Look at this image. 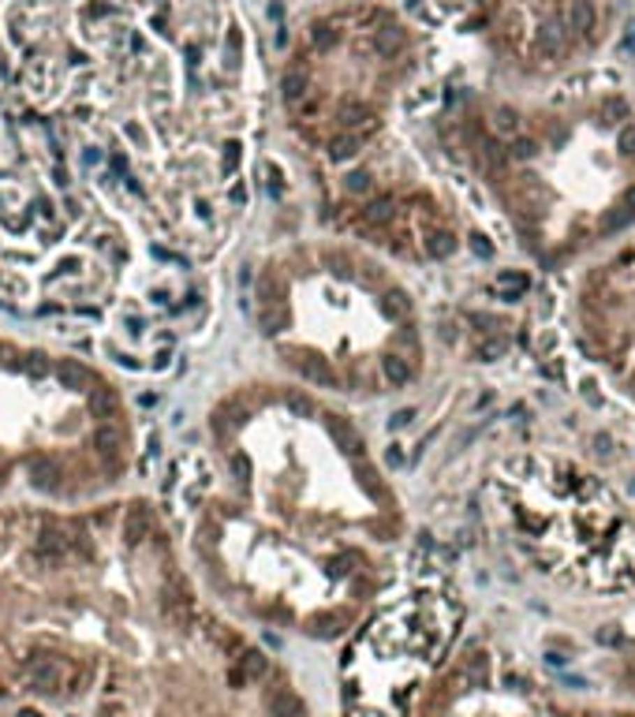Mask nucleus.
<instances>
[{"label":"nucleus","mask_w":635,"mask_h":717,"mask_svg":"<svg viewBox=\"0 0 635 717\" xmlns=\"http://www.w3.org/2000/svg\"><path fill=\"white\" fill-rule=\"evenodd\" d=\"M355 150H359V135H355V131H344V135H337V138L329 143V161H337V165H340V161H351Z\"/></svg>","instance_id":"nucleus-13"},{"label":"nucleus","mask_w":635,"mask_h":717,"mask_svg":"<svg viewBox=\"0 0 635 717\" xmlns=\"http://www.w3.org/2000/svg\"><path fill=\"white\" fill-rule=\"evenodd\" d=\"M497 127H501V131H516V113H512V108H501V113H497Z\"/></svg>","instance_id":"nucleus-35"},{"label":"nucleus","mask_w":635,"mask_h":717,"mask_svg":"<svg viewBox=\"0 0 635 717\" xmlns=\"http://www.w3.org/2000/svg\"><path fill=\"white\" fill-rule=\"evenodd\" d=\"M295 374L303 377V382H310V385H333V382H337V377H333V366L321 355H314V352H307V355L295 358Z\"/></svg>","instance_id":"nucleus-2"},{"label":"nucleus","mask_w":635,"mask_h":717,"mask_svg":"<svg viewBox=\"0 0 635 717\" xmlns=\"http://www.w3.org/2000/svg\"><path fill=\"white\" fill-rule=\"evenodd\" d=\"M501 355H504V340H497V336L486 340V344H479V358H482V363H493V358H501Z\"/></svg>","instance_id":"nucleus-29"},{"label":"nucleus","mask_w":635,"mask_h":717,"mask_svg":"<svg viewBox=\"0 0 635 717\" xmlns=\"http://www.w3.org/2000/svg\"><path fill=\"white\" fill-rule=\"evenodd\" d=\"M363 217H367V224H389L393 221V198H374L363 210Z\"/></svg>","instance_id":"nucleus-17"},{"label":"nucleus","mask_w":635,"mask_h":717,"mask_svg":"<svg viewBox=\"0 0 635 717\" xmlns=\"http://www.w3.org/2000/svg\"><path fill=\"white\" fill-rule=\"evenodd\" d=\"M281 90H284V101H288V105H295L299 97L307 94V79H303L299 71H288V75H284V82H281Z\"/></svg>","instance_id":"nucleus-20"},{"label":"nucleus","mask_w":635,"mask_h":717,"mask_svg":"<svg viewBox=\"0 0 635 717\" xmlns=\"http://www.w3.org/2000/svg\"><path fill=\"white\" fill-rule=\"evenodd\" d=\"M337 30H333L329 23H314V30H310V41H314V49L318 52H329L333 45H337Z\"/></svg>","instance_id":"nucleus-21"},{"label":"nucleus","mask_w":635,"mask_h":717,"mask_svg":"<svg viewBox=\"0 0 635 717\" xmlns=\"http://www.w3.org/2000/svg\"><path fill=\"white\" fill-rule=\"evenodd\" d=\"M94 449H98L101 456H116L124 449V433L116 426H98L94 430Z\"/></svg>","instance_id":"nucleus-12"},{"label":"nucleus","mask_w":635,"mask_h":717,"mask_svg":"<svg viewBox=\"0 0 635 717\" xmlns=\"http://www.w3.org/2000/svg\"><path fill=\"white\" fill-rule=\"evenodd\" d=\"M632 221H635V213L620 205V213H609L606 221H601V228H606V232H620V228H628Z\"/></svg>","instance_id":"nucleus-26"},{"label":"nucleus","mask_w":635,"mask_h":717,"mask_svg":"<svg viewBox=\"0 0 635 717\" xmlns=\"http://www.w3.org/2000/svg\"><path fill=\"white\" fill-rule=\"evenodd\" d=\"M240 49H243V38H240V30H228V41H224V57H228V64L235 68V64H240Z\"/></svg>","instance_id":"nucleus-27"},{"label":"nucleus","mask_w":635,"mask_h":717,"mask_svg":"<svg viewBox=\"0 0 635 717\" xmlns=\"http://www.w3.org/2000/svg\"><path fill=\"white\" fill-rule=\"evenodd\" d=\"M374 45H378L381 57H393V52L404 49V30L400 27H381L378 38H374Z\"/></svg>","instance_id":"nucleus-14"},{"label":"nucleus","mask_w":635,"mask_h":717,"mask_svg":"<svg viewBox=\"0 0 635 717\" xmlns=\"http://www.w3.org/2000/svg\"><path fill=\"white\" fill-rule=\"evenodd\" d=\"M538 41H542V52H557V49L564 45V38H561V27H546V30H542V38H538Z\"/></svg>","instance_id":"nucleus-28"},{"label":"nucleus","mask_w":635,"mask_h":717,"mask_svg":"<svg viewBox=\"0 0 635 717\" xmlns=\"http://www.w3.org/2000/svg\"><path fill=\"white\" fill-rule=\"evenodd\" d=\"M534 154H538V146L531 143V138H520V143L512 146V157H516V161H531Z\"/></svg>","instance_id":"nucleus-32"},{"label":"nucleus","mask_w":635,"mask_h":717,"mask_svg":"<svg viewBox=\"0 0 635 717\" xmlns=\"http://www.w3.org/2000/svg\"><path fill=\"white\" fill-rule=\"evenodd\" d=\"M265 710L273 717H303V699L292 688H273L265 695Z\"/></svg>","instance_id":"nucleus-4"},{"label":"nucleus","mask_w":635,"mask_h":717,"mask_svg":"<svg viewBox=\"0 0 635 717\" xmlns=\"http://www.w3.org/2000/svg\"><path fill=\"white\" fill-rule=\"evenodd\" d=\"M471 247H475L479 258H490V254H493V247L486 243V236H471Z\"/></svg>","instance_id":"nucleus-36"},{"label":"nucleus","mask_w":635,"mask_h":717,"mask_svg":"<svg viewBox=\"0 0 635 717\" xmlns=\"http://www.w3.org/2000/svg\"><path fill=\"white\" fill-rule=\"evenodd\" d=\"M381 370H385V377H389L393 389H404L407 382H411V366H407V358H400V355H385L381 358Z\"/></svg>","instance_id":"nucleus-11"},{"label":"nucleus","mask_w":635,"mask_h":717,"mask_svg":"<svg viewBox=\"0 0 635 717\" xmlns=\"http://www.w3.org/2000/svg\"><path fill=\"white\" fill-rule=\"evenodd\" d=\"M617 150L624 157H635V124H624L617 131Z\"/></svg>","instance_id":"nucleus-24"},{"label":"nucleus","mask_w":635,"mask_h":717,"mask_svg":"<svg viewBox=\"0 0 635 717\" xmlns=\"http://www.w3.org/2000/svg\"><path fill=\"white\" fill-rule=\"evenodd\" d=\"M168 358H172V352H157V355H154V370H165Z\"/></svg>","instance_id":"nucleus-39"},{"label":"nucleus","mask_w":635,"mask_h":717,"mask_svg":"<svg viewBox=\"0 0 635 717\" xmlns=\"http://www.w3.org/2000/svg\"><path fill=\"white\" fill-rule=\"evenodd\" d=\"M52 374H57V382L64 389H75V393H82V389H90V370L79 366L75 358H60L57 366H52Z\"/></svg>","instance_id":"nucleus-6"},{"label":"nucleus","mask_w":635,"mask_h":717,"mask_svg":"<svg viewBox=\"0 0 635 717\" xmlns=\"http://www.w3.org/2000/svg\"><path fill=\"white\" fill-rule=\"evenodd\" d=\"M240 161H243V143H235V138H228L221 150V176L224 180H232L235 176V168H240Z\"/></svg>","instance_id":"nucleus-15"},{"label":"nucleus","mask_w":635,"mask_h":717,"mask_svg":"<svg viewBox=\"0 0 635 717\" xmlns=\"http://www.w3.org/2000/svg\"><path fill=\"white\" fill-rule=\"evenodd\" d=\"M284 404H288L292 415H314V404H310V396H303V393H288Z\"/></svg>","instance_id":"nucleus-23"},{"label":"nucleus","mask_w":635,"mask_h":717,"mask_svg":"<svg viewBox=\"0 0 635 717\" xmlns=\"http://www.w3.org/2000/svg\"><path fill=\"white\" fill-rule=\"evenodd\" d=\"M359 482L367 486V493L370 497H381L385 490H381V482H378V471L374 467H367V463H359Z\"/></svg>","instance_id":"nucleus-25"},{"label":"nucleus","mask_w":635,"mask_h":717,"mask_svg":"<svg viewBox=\"0 0 635 717\" xmlns=\"http://www.w3.org/2000/svg\"><path fill=\"white\" fill-rule=\"evenodd\" d=\"M284 321H288V310H284V307H277V314L265 310V314H262V333H277V325H284Z\"/></svg>","instance_id":"nucleus-30"},{"label":"nucleus","mask_w":635,"mask_h":717,"mask_svg":"<svg viewBox=\"0 0 635 717\" xmlns=\"http://www.w3.org/2000/svg\"><path fill=\"white\" fill-rule=\"evenodd\" d=\"M232 467H235V475H240V482H243L247 475H251V463H247V460H240V456H235V463H232Z\"/></svg>","instance_id":"nucleus-38"},{"label":"nucleus","mask_w":635,"mask_h":717,"mask_svg":"<svg viewBox=\"0 0 635 717\" xmlns=\"http://www.w3.org/2000/svg\"><path fill=\"white\" fill-rule=\"evenodd\" d=\"M94 717H120V706H112V702H109V706H101V710L94 714Z\"/></svg>","instance_id":"nucleus-40"},{"label":"nucleus","mask_w":635,"mask_h":717,"mask_svg":"<svg viewBox=\"0 0 635 717\" xmlns=\"http://www.w3.org/2000/svg\"><path fill=\"white\" fill-rule=\"evenodd\" d=\"M228 198H232V205H247V198H251V191H247V183H243V180H235V183H232Z\"/></svg>","instance_id":"nucleus-34"},{"label":"nucleus","mask_w":635,"mask_h":717,"mask_svg":"<svg viewBox=\"0 0 635 717\" xmlns=\"http://www.w3.org/2000/svg\"><path fill=\"white\" fill-rule=\"evenodd\" d=\"M452 251H456V239H452L448 232H434L426 239V254L430 258H448Z\"/></svg>","instance_id":"nucleus-19"},{"label":"nucleus","mask_w":635,"mask_h":717,"mask_svg":"<svg viewBox=\"0 0 635 717\" xmlns=\"http://www.w3.org/2000/svg\"><path fill=\"white\" fill-rule=\"evenodd\" d=\"M527 288H531V280H527V273H520V269H504V273H497V296L504 303H516Z\"/></svg>","instance_id":"nucleus-9"},{"label":"nucleus","mask_w":635,"mask_h":717,"mask_svg":"<svg viewBox=\"0 0 635 717\" xmlns=\"http://www.w3.org/2000/svg\"><path fill=\"white\" fill-rule=\"evenodd\" d=\"M269 672V658L262 654V650H243V658H240V676L251 683V680H262Z\"/></svg>","instance_id":"nucleus-10"},{"label":"nucleus","mask_w":635,"mask_h":717,"mask_svg":"<svg viewBox=\"0 0 635 717\" xmlns=\"http://www.w3.org/2000/svg\"><path fill=\"white\" fill-rule=\"evenodd\" d=\"M385 463H389V467H404V452H400V444H389V452H385Z\"/></svg>","instance_id":"nucleus-37"},{"label":"nucleus","mask_w":635,"mask_h":717,"mask_svg":"<svg viewBox=\"0 0 635 717\" xmlns=\"http://www.w3.org/2000/svg\"><path fill=\"white\" fill-rule=\"evenodd\" d=\"M149 535V516H146V508L143 505H131L127 508V516H124V538H127V546H138Z\"/></svg>","instance_id":"nucleus-8"},{"label":"nucleus","mask_w":635,"mask_h":717,"mask_svg":"<svg viewBox=\"0 0 635 717\" xmlns=\"http://www.w3.org/2000/svg\"><path fill=\"white\" fill-rule=\"evenodd\" d=\"M15 717H41V714H38V710H19Z\"/></svg>","instance_id":"nucleus-42"},{"label":"nucleus","mask_w":635,"mask_h":717,"mask_svg":"<svg viewBox=\"0 0 635 717\" xmlns=\"http://www.w3.org/2000/svg\"><path fill=\"white\" fill-rule=\"evenodd\" d=\"M27 475H30V486H34V490H52L57 478H60V467H57L52 456H34V460L27 463Z\"/></svg>","instance_id":"nucleus-5"},{"label":"nucleus","mask_w":635,"mask_h":717,"mask_svg":"<svg viewBox=\"0 0 635 717\" xmlns=\"http://www.w3.org/2000/svg\"><path fill=\"white\" fill-rule=\"evenodd\" d=\"M624 210H632V213H635V187L624 191Z\"/></svg>","instance_id":"nucleus-41"},{"label":"nucleus","mask_w":635,"mask_h":717,"mask_svg":"<svg viewBox=\"0 0 635 717\" xmlns=\"http://www.w3.org/2000/svg\"><path fill=\"white\" fill-rule=\"evenodd\" d=\"M617 717H635V714H617Z\"/></svg>","instance_id":"nucleus-43"},{"label":"nucleus","mask_w":635,"mask_h":717,"mask_svg":"<svg viewBox=\"0 0 635 717\" xmlns=\"http://www.w3.org/2000/svg\"><path fill=\"white\" fill-rule=\"evenodd\" d=\"M116 407H120V400L112 389H90V415L101 419V426H109L116 419Z\"/></svg>","instance_id":"nucleus-7"},{"label":"nucleus","mask_w":635,"mask_h":717,"mask_svg":"<svg viewBox=\"0 0 635 717\" xmlns=\"http://www.w3.org/2000/svg\"><path fill=\"white\" fill-rule=\"evenodd\" d=\"M590 27H594V8H590V0H576L572 4V30L576 34H587Z\"/></svg>","instance_id":"nucleus-16"},{"label":"nucleus","mask_w":635,"mask_h":717,"mask_svg":"<svg viewBox=\"0 0 635 717\" xmlns=\"http://www.w3.org/2000/svg\"><path fill=\"white\" fill-rule=\"evenodd\" d=\"M363 120H367V108H363L359 101H344L340 105V124L348 127V131H351V127H359Z\"/></svg>","instance_id":"nucleus-22"},{"label":"nucleus","mask_w":635,"mask_h":717,"mask_svg":"<svg viewBox=\"0 0 635 717\" xmlns=\"http://www.w3.org/2000/svg\"><path fill=\"white\" fill-rule=\"evenodd\" d=\"M381 310L389 314L393 321H400V318H407V310H411V299H407L404 291H389V296H385V303H381Z\"/></svg>","instance_id":"nucleus-18"},{"label":"nucleus","mask_w":635,"mask_h":717,"mask_svg":"<svg viewBox=\"0 0 635 717\" xmlns=\"http://www.w3.org/2000/svg\"><path fill=\"white\" fill-rule=\"evenodd\" d=\"M326 430H329V437H333V444L344 452V456H355L363 449V437H359V430L351 426L348 419H340V415H333L329 422H326Z\"/></svg>","instance_id":"nucleus-3"},{"label":"nucleus","mask_w":635,"mask_h":717,"mask_svg":"<svg viewBox=\"0 0 635 717\" xmlns=\"http://www.w3.org/2000/svg\"><path fill=\"white\" fill-rule=\"evenodd\" d=\"M344 187H348L351 194H363V191H370V176H367V172H351Z\"/></svg>","instance_id":"nucleus-31"},{"label":"nucleus","mask_w":635,"mask_h":717,"mask_svg":"<svg viewBox=\"0 0 635 717\" xmlns=\"http://www.w3.org/2000/svg\"><path fill=\"white\" fill-rule=\"evenodd\" d=\"M411 419H415V407H400L396 415L389 419V430H404V426H411Z\"/></svg>","instance_id":"nucleus-33"},{"label":"nucleus","mask_w":635,"mask_h":717,"mask_svg":"<svg viewBox=\"0 0 635 717\" xmlns=\"http://www.w3.org/2000/svg\"><path fill=\"white\" fill-rule=\"evenodd\" d=\"M60 680H64V669H60V661H52V658H38L34 665L27 669V683L41 695H52L60 688Z\"/></svg>","instance_id":"nucleus-1"}]
</instances>
